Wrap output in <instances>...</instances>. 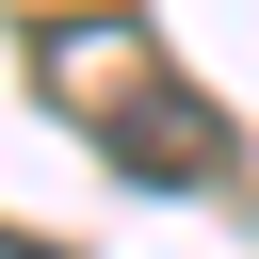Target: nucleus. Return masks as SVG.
I'll return each instance as SVG.
<instances>
[{
  "mask_svg": "<svg viewBox=\"0 0 259 259\" xmlns=\"http://www.w3.org/2000/svg\"><path fill=\"white\" fill-rule=\"evenodd\" d=\"M49 65H65V81H81V97H113V81H130V32H113V49H97V32H65V49H49ZM113 146H130V162H146V178H194V162H210V113H194V97H162V81H146V97H130V130H113Z\"/></svg>",
  "mask_w": 259,
  "mask_h": 259,
  "instance_id": "1",
  "label": "nucleus"
},
{
  "mask_svg": "<svg viewBox=\"0 0 259 259\" xmlns=\"http://www.w3.org/2000/svg\"><path fill=\"white\" fill-rule=\"evenodd\" d=\"M0 259H49V243H0Z\"/></svg>",
  "mask_w": 259,
  "mask_h": 259,
  "instance_id": "2",
  "label": "nucleus"
}]
</instances>
